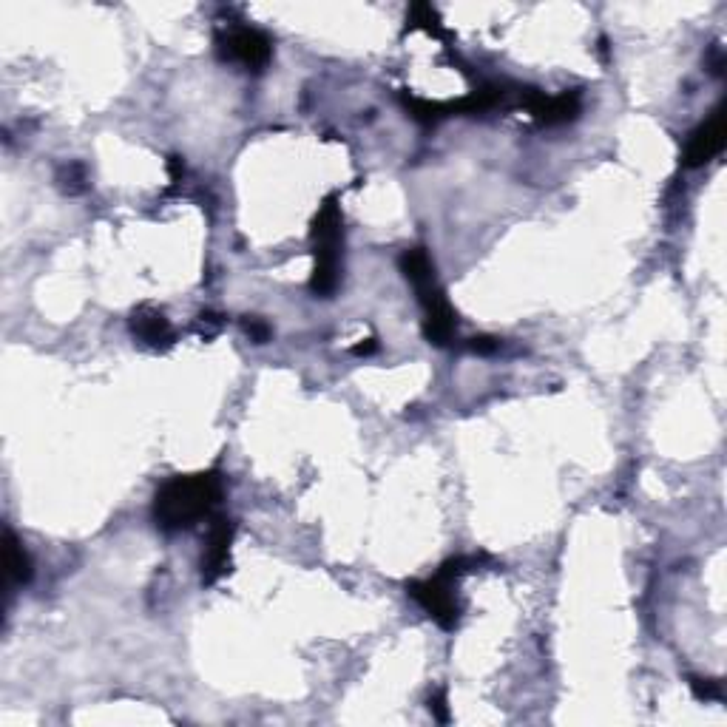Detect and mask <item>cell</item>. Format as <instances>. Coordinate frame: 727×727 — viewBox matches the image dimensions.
I'll list each match as a JSON object with an SVG mask.
<instances>
[{"instance_id":"6da1fadb","label":"cell","mask_w":727,"mask_h":727,"mask_svg":"<svg viewBox=\"0 0 727 727\" xmlns=\"http://www.w3.org/2000/svg\"><path fill=\"white\" fill-rule=\"evenodd\" d=\"M222 495H225V483L216 469L171 478L168 483H162L154 497V523L160 532L168 534L191 529L202 517L213 515Z\"/></svg>"},{"instance_id":"7a4b0ae2","label":"cell","mask_w":727,"mask_h":727,"mask_svg":"<svg viewBox=\"0 0 727 727\" xmlns=\"http://www.w3.org/2000/svg\"><path fill=\"white\" fill-rule=\"evenodd\" d=\"M398 265H401V273L407 276V282L415 287L418 302L424 307V336L435 347H446L458 333V316H455L452 304L446 302L429 253L424 248H409L401 253Z\"/></svg>"},{"instance_id":"3957f363","label":"cell","mask_w":727,"mask_h":727,"mask_svg":"<svg viewBox=\"0 0 727 727\" xmlns=\"http://www.w3.org/2000/svg\"><path fill=\"white\" fill-rule=\"evenodd\" d=\"M483 557H452L435 571L429 580H412L407 583V594L424 608L441 628L452 631L461 620V603H458V583Z\"/></svg>"},{"instance_id":"277c9868","label":"cell","mask_w":727,"mask_h":727,"mask_svg":"<svg viewBox=\"0 0 727 727\" xmlns=\"http://www.w3.org/2000/svg\"><path fill=\"white\" fill-rule=\"evenodd\" d=\"M341 245H344L341 208H338L336 194H330L321 202L319 213L313 219V276H310V290L316 296L336 293L338 279H341Z\"/></svg>"},{"instance_id":"5b68a950","label":"cell","mask_w":727,"mask_h":727,"mask_svg":"<svg viewBox=\"0 0 727 727\" xmlns=\"http://www.w3.org/2000/svg\"><path fill=\"white\" fill-rule=\"evenodd\" d=\"M216 54L225 63H239L248 71H262L273 57V43L262 29L233 23L216 32Z\"/></svg>"},{"instance_id":"8992f818","label":"cell","mask_w":727,"mask_h":727,"mask_svg":"<svg viewBox=\"0 0 727 727\" xmlns=\"http://www.w3.org/2000/svg\"><path fill=\"white\" fill-rule=\"evenodd\" d=\"M725 137H727V117H725V106H716L710 111V117L705 123H699L691 131V137L685 142V165L688 168H702L708 165L713 157L722 154L725 148Z\"/></svg>"},{"instance_id":"52a82bcc","label":"cell","mask_w":727,"mask_h":727,"mask_svg":"<svg viewBox=\"0 0 727 727\" xmlns=\"http://www.w3.org/2000/svg\"><path fill=\"white\" fill-rule=\"evenodd\" d=\"M520 106L526 108L540 125H563L580 117L583 97H580V91H563V94L546 97L543 91L523 89Z\"/></svg>"},{"instance_id":"ba28073f","label":"cell","mask_w":727,"mask_h":727,"mask_svg":"<svg viewBox=\"0 0 727 727\" xmlns=\"http://www.w3.org/2000/svg\"><path fill=\"white\" fill-rule=\"evenodd\" d=\"M233 534H236V526L231 517H216L211 523L205 551H202V583L205 586H213L231 568Z\"/></svg>"},{"instance_id":"9c48e42d","label":"cell","mask_w":727,"mask_h":727,"mask_svg":"<svg viewBox=\"0 0 727 727\" xmlns=\"http://www.w3.org/2000/svg\"><path fill=\"white\" fill-rule=\"evenodd\" d=\"M131 333L140 338L145 347L151 350H165L174 344V327L171 321L165 319V313H160L157 307H137L131 313Z\"/></svg>"},{"instance_id":"30bf717a","label":"cell","mask_w":727,"mask_h":727,"mask_svg":"<svg viewBox=\"0 0 727 727\" xmlns=\"http://www.w3.org/2000/svg\"><path fill=\"white\" fill-rule=\"evenodd\" d=\"M6 580L9 588L26 586L32 580V557L23 549L15 532H6Z\"/></svg>"},{"instance_id":"8fae6325","label":"cell","mask_w":727,"mask_h":727,"mask_svg":"<svg viewBox=\"0 0 727 727\" xmlns=\"http://www.w3.org/2000/svg\"><path fill=\"white\" fill-rule=\"evenodd\" d=\"M407 23L412 26V29H426L429 35H435V37H444V26H441V18H438V12L429 6V3H415L412 9H409V15H407Z\"/></svg>"},{"instance_id":"7c38bea8","label":"cell","mask_w":727,"mask_h":727,"mask_svg":"<svg viewBox=\"0 0 727 727\" xmlns=\"http://www.w3.org/2000/svg\"><path fill=\"white\" fill-rule=\"evenodd\" d=\"M57 182H60V188H63L66 194H80V191H86V171H83V165H80V162L63 165L60 174H57Z\"/></svg>"},{"instance_id":"4fadbf2b","label":"cell","mask_w":727,"mask_h":727,"mask_svg":"<svg viewBox=\"0 0 727 727\" xmlns=\"http://www.w3.org/2000/svg\"><path fill=\"white\" fill-rule=\"evenodd\" d=\"M691 691L696 693V699H705V702H722L725 699V688L719 679H691Z\"/></svg>"},{"instance_id":"5bb4252c","label":"cell","mask_w":727,"mask_h":727,"mask_svg":"<svg viewBox=\"0 0 727 727\" xmlns=\"http://www.w3.org/2000/svg\"><path fill=\"white\" fill-rule=\"evenodd\" d=\"M242 324H245V333L250 336V341L265 344L267 338H270V327H267V321L256 319V316H248V319L242 321Z\"/></svg>"},{"instance_id":"9a60e30c","label":"cell","mask_w":727,"mask_h":727,"mask_svg":"<svg viewBox=\"0 0 727 727\" xmlns=\"http://www.w3.org/2000/svg\"><path fill=\"white\" fill-rule=\"evenodd\" d=\"M429 713H432L438 722H449V705H446L444 691H435L429 696Z\"/></svg>"},{"instance_id":"2e32d148","label":"cell","mask_w":727,"mask_h":727,"mask_svg":"<svg viewBox=\"0 0 727 727\" xmlns=\"http://www.w3.org/2000/svg\"><path fill=\"white\" fill-rule=\"evenodd\" d=\"M500 347V341L497 338H489V336H480V338H472L469 341V350L472 353H480V355H492Z\"/></svg>"},{"instance_id":"e0dca14e","label":"cell","mask_w":727,"mask_h":727,"mask_svg":"<svg viewBox=\"0 0 727 727\" xmlns=\"http://www.w3.org/2000/svg\"><path fill=\"white\" fill-rule=\"evenodd\" d=\"M182 171H185V165H182V160L179 157H168V174L174 179L182 177Z\"/></svg>"},{"instance_id":"ac0fdd59","label":"cell","mask_w":727,"mask_h":727,"mask_svg":"<svg viewBox=\"0 0 727 727\" xmlns=\"http://www.w3.org/2000/svg\"><path fill=\"white\" fill-rule=\"evenodd\" d=\"M375 350H378V341H375V338H367V344H358L353 353L355 355H370V353H375Z\"/></svg>"}]
</instances>
